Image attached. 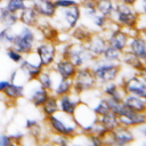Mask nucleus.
Segmentation results:
<instances>
[{
  "instance_id": "1",
  "label": "nucleus",
  "mask_w": 146,
  "mask_h": 146,
  "mask_svg": "<svg viewBox=\"0 0 146 146\" xmlns=\"http://www.w3.org/2000/svg\"><path fill=\"white\" fill-rule=\"evenodd\" d=\"M46 123L51 133L63 135L71 139L81 132L73 119V115H67L59 111L46 117Z\"/></svg>"
},
{
  "instance_id": "2",
  "label": "nucleus",
  "mask_w": 146,
  "mask_h": 146,
  "mask_svg": "<svg viewBox=\"0 0 146 146\" xmlns=\"http://www.w3.org/2000/svg\"><path fill=\"white\" fill-rule=\"evenodd\" d=\"M90 67L94 72L98 86H102L111 81H116L122 73L121 63H110L103 60L102 58L95 59L91 63Z\"/></svg>"
},
{
  "instance_id": "3",
  "label": "nucleus",
  "mask_w": 146,
  "mask_h": 146,
  "mask_svg": "<svg viewBox=\"0 0 146 146\" xmlns=\"http://www.w3.org/2000/svg\"><path fill=\"white\" fill-rule=\"evenodd\" d=\"M38 42L35 29L22 25L18 32H16L15 39L11 43V47L19 51L22 55L26 56L34 51L35 44Z\"/></svg>"
},
{
  "instance_id": "4",
  "label": "nucleus",
  "mask_w": 146,
  "mask_h": 146,
  "mask_svg": "<svg viewBox=\"0 0 146 146\" xmlns=\"http://www.w3.org/2000/svg\"><path fill=\"white\" fill-rule=\"evenodd\" d=\"M138 15L139 14L137 13L133 6H129L123 2H116L114 6V13L111 19L116 25H119L124 30L136 29Z\"/></svg>"
},
{
  "instance_id": "5",
  "label": "nucleus",
  "mask_w": 146,
  "mask_h": 146,
  "mask_svg": "<svg viewBox=\"0 0 146 146\" xmlns=\"http://www.w3.org/2000/svg\"><path fill=\"white\" fill-rule=\"evenodd\" d=\"M73 81V89L72 91L82 96L86 92L95 90L98 84L97 80L94 75V72L90 66H82L78 67V71L72 79Z\"/></svg>"
},
{
  "instance_id": "6",
  "label": "nucleus",
  "mask_w": 146,
  "mask_h": 146,
  "mask_svg": "<svg viewBox=\"0 0 146 146\" xmlns=\"http://www.w3.org/2000/svg\"><path fill=\"white\" fill-rule=\"evenodd\" d=\"M73 119L76 125L79 127L80 131L84 135H87L91 127L98 121V116L95 114L92 108L89 106V104L84 103L83 100L78 105L73 114Z\"/></svg>"
},
{
  "instance_id": "7",
  "label": "nucleus",
  "mask_w": 146,
  "mask_h": 146,
  "mask_svg": "<svg viewBox=\"0 0 146 146\" xmlns=\"http://www.w3.org/2000/svg\"><path fill=\"white\" fill-rule=\"evenodd\" d=\"M82 11H81V6L80 3L64 8V9H58L57 14L54 18H57V22L59 23V26L66 31L70 32L72 29H74L81 21Z\"/></svg>"
},
{
  "instance_id": "8",
  "label": "nucleus",
  "mask_w": 146,
  "mask_h": 146,
  "mask_svg": "<svg viewBox=\"0 0 146 146\" xmlns=\"http://www.w3.org/2000/svg\"><path fill=\"white\" fill-rule=\"evenodd\" d=\"M34 52L36 54L40 63L43 67H51L55 63V60L58 58L57 54V42L47 41V40H40L36 42Z\"/></svg>"
},
{
  "instance_id": "9",
  "label": "nucleus",
  "mask_w": 146,
  "mask_h": 146,
  "mask_svg": "<svg viewBox=\"0 0 146 146\" xmlns=\"http://www.w3.org/2000/svg\"><path fill=\"white\" fill-rule=\"evenodd\" d=\"M102 32L105 34L108 46H112L122 52L127 49L128 42H129V35L125 32V30L116 25L114 22H113V27H110V25L107 24L105 30Z\"/></svg>"
},
{
  "instance_id": "10",
  "label": "nucleus",
  "mask_w": 146,
  "mask_h": 146,
  "mask_svg": "<svg viewBox=\"0 0 146 146\" xmlns=\"http://www.w3.org/2000/svg\"><path fill=\"white\" fill-rule=\"evenodd\" d=\"M67 58L76 66V67H82V66H90L91 63L96 59L91 52L88 50L84 43L81 42H72L71 48L67 55Z\"/></svg>"
},
{
  "instance_id": "11",
  "label": "nucleus",
  "mask_w": 146,
  "mask_h": 146,
  "mask_svg": "<svg viewBox=\"0 0 146 146\" xmlns=\"http://www.w3.org/2000/svg\"><path fill=\"white\" fill-rule=\"evenodd\" d=\"M135 141V135L132 131V128L119 125L114 130L106 133V136L103 138L104 144L110 145H117V146H124L130 145Z\"/></svg>"
},
{
  "instance_id": "12",
  "label": "nucleus",
  "mask_w": 146,
  "mask_h": 146,
  "mask_svg": "<svg viewBox=\"0 0 146 146\" xmlns=\"http://www.w3.org/2000/svg\"><path fill=\"white\" fill-rule=\"evenodd\" d=\"M18 68L29 82L31 80H36V78L39 76V74L42 72V70L44 67L40 63L36 54L33 51V52L26 55V57H24V59L19 64Z\"/></svg>"
},
{
  "instance_id": "13",
  "label": "nucleus",
  "mask_w": 146,
  "mask_h": 146,
  "mask_svg": "<svg viewBox=\"0 0 146 146\" xmlns=\"http://www.w3.org/2000/svg\"><path fill=\"white\" fill-rule=\"evenodd\" d=\"M50 94L51 92L43 88L36 80H31L27 82V89H25V97L36 108H40L44 104Z\"/></svg>"
},
{
  "instance_id": "14",
  "label": "nucleus",
  "mask_w": 146,
  "mask_h": 146,
  "mask_svg": "<svg viewBox=\"0 0 146 146\" xmlns=\"http://www.w3.org/2000/svg\"><path fill=\"white\" fill-rule=\"evenodd\" d=\"M125 94L136 95L146 99V82L137 75V73L121 79L120 82Z\"/></svg>"
},
{
  "instance_id": "15",
  "label": "nucleus",
  "mask_w": 146,
  "mask_h": 146,
  "mask_svg": "<svg viewBox=\"0 0 146 146\" xmlns=\"http://www.w3.org/2000/svg\"><path fill=\"white\" fill-rule=\"evenodd\" d=\"M88 50L91 52V55L97 59L100 58L102 54L104 52L105 48L107 47V40L105 34L102 32H94L92 35L89 38V40L84 43Z\"/></svg>"
},
{
  "instance_id": "16",
  "label": "nucleus",
  "mask_w": 146,
  "mask_h": 146,
  "mask_svg": "<svg viewBox=\"0 0 146 146\" xmlns=\"http://www.w3.org/2000/svg\"><path fill=\"white\" fill-rule=\"evenodd\" d=\"M82 102L81 96L75 92H70L58 97V108L59 112H63L67 115H73L78 105Z\"/></svg>"
},
{
  "instance_id": "17",
  "label": "nucleus",
  "mask_w": 146,
  "mask_h": 146,
  "mask_svg": "<svg viewBox=\"0 0 146 146\" xmlns=\"http://www.w3.org/2000/svg\"><path fill=\"white\" fill-rule=\"evenodd\" d=\"M51 68L55 71V73L58 76L64 79H73L78 71V67L68 58H60V57H58L55 60Z\"/></svg>"
},
{
  "instance_id": "18",
  "label": "nucleus",
  "mask_w": 146,
  "mask_h": 146,
  "mask_svg": "<svg viewBox=\"0 0 146 146\" xmlns=\"http://www.w3.org/2000/svg\"><path fill=\"white\" fill-rule=\"evenodd\" d=\"M144 63H146V38L141 33H137L136 35L129 38L127 49Z\"/></svg>"
},
{
  "instance_id": "19",
  "label": "nucleus",
  "mask_w": 146,
  "mask_h": 146,
  "mask_svg": "<svg viewBox=\"0 0 146 146\" xmlns=\"http://www.w3.org/2000/svg\"><path fill=\"white\" fill-rule=\"evenodd\" d=\"M31 5L41 17V19H52L58 10L54 0H33Z\"/></svg>"
},
{
  "instance_id": "20",
  "label": "nucleus",
  "mask_w": 146,
  "mask_h": 146,
  "mask_svg": "<svg viewBox=\"0 0 146 146\" xmlns=\"http://www.w3.org/2000/svg\"><path fill=\"white\" fill-rule=\"evenodd\" d=\"M120 125L128 127V128H137L138 125L146 122V113H139L127 108V111L119 115Z\"/></svg>"
},
{
  "instance_id": "21",
  "label": "nucleus",
  "mask_w": 146,
  "mask_h": 146,
  "mask_svg": "<svg viewBox=\"0 0 146 146\" xmlns=\"http://www.w3.org/2000/svg\"><path fill=\"white\" fill-rule=\"evenodd\" d=\"M18 19L22 25H26L33 29H36L40 24L41 17L38 15L35 9L33 8L32 5H27L24 9H22L18 13Z\"/></svg>"
},
{
  "instance_id": "22",
  "label": "nucleus",
  "mask_w": 146,
  "mask_h": 146,
  "mask_svg": "<svg viewBox=\"0 0 146 146\" xmlns=\"http://www.w3.org/2000/svg\"><path fill=\"white\" fill-rule=\"evenodd\" d=\"M102 94L103 96L110 97L116 102H122L125 96V92L122 89L120 82L117 83L115 81H111V82L102 84Z\"/></svg>"
},
{
  "instance_id": "23",
  "label": "nucleus",
  "mask_w": 146,
  "mask_h": 146,
  "mask_svg": "<svg viewBox=\"0 0 146 146\" xmlns=\"http://www.w3.org/2000/svg\"><path fill=\"white\" fill-rule=\"evenodd\" d=\"M72 89H73V81H72V79H64V78L58 76L55 73L54 88L51 90V92L54 95L59 97V96H63V95L72 92Z\"/></svg>"
},
{
  "instance_id": "24",
  "label": "nucleus",
  "mask_w": 146,
  "mask_h": 146,
  "mask_svg": "<svg viewBox=\"0 0 146 146\" xmlns=\"http://www.w3.org/2000/svg\"><path fill=\"white\" fill-rule=\"evenodd\" d=\"M122 102L131 111L139 112V113H146V99L143 97L131 95V94H125Z\"/></svg>"
},
{
  "instance_id": "25",
  "label": "nucleus",
  "mask_w": 146,
  "mask_h": 146,
  "mask_svg": "<svg viewBox=\"0 0 146 146\" xmlns=\"http://www.w3.org/2000/svg\"><path fill=\"white\" fill-rule=\"evenodd\" d=\"M1 95H3V97L10 102H17L18 99L25 97V86L22 83L10 82Z\"/></svg>"
},
{
  "instance_id": "26",
  "label": "nucleus",
  "mask_w": 146,
  "mask_h": 146,
  "mask_svg": "<svg viewBox=\"0 0 146 146\" xmlns=\"http://www.w3.org/2000/svg\"><path fill=\"white\" fill-rule=\"evenodd\" d=\"M92 33H94V31L89 26L79 23L74 29H72L70 31V36L74 42L86 43L89 40V38L92 35Z\"/></svg>"
},
{
  "instance_id": "27",
  "label": "nucleus",
  "mask_w": 146,
  "mask_h": 146,
  "mask_svg": "<svg viewBox=\"0 0 146 146\" xmlns=\"http://www.w3.org/2000/svg\"><path fill=\"white\" fill-rule=\"evenodd\" d=\"M42 36V40H47V41H52V42H58L59 41V31L56 26L52 25H43L40 21L39 26L36 27Z\"/></svg>"
},
{
  "instance_id": "28",
  "label": "nucleus",
  "mask_w": 146,
  "mask_h": 146,
  "mask_svg": "<svg viewBox=\"0 0 146 146\" xmlns=\"http://www.w3.org/2000/svg\"><path fill=\"white\" fill-rule=\"evenodd\" d=\"M98 122L110 132L112 130H114L115 128H117L120 125V122H119V116L113 113V112H107L103 115H99L98 116Z\"/></svg>"
},
{
  "instance_id": "29",
  "label": "nucleus",
  "mask_w": 146,
  "mask_h": 146,
  "mask_svg": "<svg viewBox=\"0 0 146 146\" xmlns=\"http://www.w3.org/2000/svg\"><path fill=\"white\" fill-rule=\"evenodd\" d=\"M54 78H55V71L51 67H44L42 70V72L39 74V76L36 78V81L47 90H49L51 92L52 88H54Z\"/></svg>"
},
{
  "instance_id": "30",
  "label": "nucleus",
  "mask_w": 146,
  "mask_h": 146,
  "mask_svg": "<svg viewBox=\"0 0 146 146\" xmlns=\"http://www.w3.org/2000/svg\"><path fill=\"white\" fill-rule=\"evenodd\" d=\"M40 110H41V113L44 116V119L55 114V113H57L59 111V108H58V97L51 92L50 96L48 97V99L44 102V104L40 107Z\"/></svg>"
},
{
  "instance_id": "31",
  "label": "nucleus",
  "mask_w": 146,
  "mask_h": 146,
  "mask_svg": "<svg viewBox=\"0 0 146 146\" xmlns=\"http://www.w3.org/2000/svg\"><path fill=\"white\" fill-rule=\"evenodd\" d=\"M0 23L3 26H15L17 23H19L18 13H13L5 6L0 7Z\"/></svg>"
},
{
  "instance_id": "32",
  "label": "nucleus",
  "mask_w": 146,
  "mask_h": 146,
  "mask_svg": "<svg viewBox=\"0 0 146 146\" xmlns=\"http://www.w3.org/2000/svg\"><path fill=\"white\" fill-rule=\"evenodd\" d=\"M121 64H124L125 66L130 67L131 70H133L135 72H137L143 65L144 62L141 59H139L137 56H135L133 54H131L128 50H124L122 54V59H121Z\"/></svg>"
},
{
  "instance_id": "33",
  "label": "nucleus",
  "mask_w": 146,
  "mask_h": 146,
  "mask_svg": "<svg viewBox=\"0 0 146 146\" xmlns=\"http://www.w3.org/2000/svg\"><path fill=\"white\" fill-rule=\"evenodd\" d=\"M122 51L117 50L116 48L112 47V46H108L105 48L104 52L102 54L100 58L105 62H110V63H121V59H122Z\"/></svg>"
},
{
  "instance_id": "34",
  "label": "nucleus",
  "mask_w": 146,
  "mask_h": 146,
  "mask_svg": "<svg viewBox=\"0 0 146 146\" xmlns=\"http://www.w3.org/2000/svg\"><path fill=\"white\" fill-rule=\"evenodd\" d=\"M114 6L115 3L112 0H102V1H96V9L97 13L110 18L112 17L114 13Z\"/></svg>"
},
{
  "instance_id": "35",
  "label": "nucleus",
  "mask_w": 146,
  "mask_h": 146,
  "mask_svg": "<svg viewBox=\"0 0 146 146\" xmlns=\"http://www.w3.org/2000/svg\"><path fill=\"white\" fill-rule=\"evenodd\" d=\"M16 32L14 30V26H3L0 30V44L3 46H11L14 39H15Z\"/></svg>"
},
{
  "instance_id": "36",
  "label": "nucleus",
  "mask_w": 146,
  "mask_h": 146,
  "mask_svg": "<svg viewBox=\"0 0 146 146\" xmlns=\"http://www.w3.org/2000/svg\"><path fill=\"white\" fill-rule=\"evenodd\" d=\"M24 127L27 130V132L31 136H33L34 138L40 137L42 133V125H41L40 121H38L35 119H26Z\"/></svg>"
},
{
  "instance_id": "37",
  "label": "nucleus",
  "mask_w": 146,
  "mask_h": 146,
  "mask_svg": "<svg viewBox=\"0 0 146 146\" xmlns=\"http://www.w3.org/2000/svg\"><path fill=\"white\" fill-rule=\"evenodd\" d=\"M80 6H81V11H82V15L90 19L95 14H97V9H96V1H92V0H86V1H81L80 2Z\"/></svg>"
},
{
  "instance_id": "38",
  "label": "nucleus",
  "mask_w": 146,
  "mask_h": 146,
  "mask_svg": "<svg viewBox=\"0 0 146 146\" xmlns=\"http://www.w3.org/2000/svg\"><path fill=\"white\" fill-rule=\"evenodd\" d=\"M91 108H92V111L95 112V114L97 115V116H99V115H103V114H105V113H107V112H110V107H108V105H107V102H106V97L104 96V97H99L98 99H97V102L95 103V105H89Z\"/></svg>"
},
{
  "instance_id": "39",
  "label": "nucleus",
  "mask_w": 146,
  "mask_h": 146,
  "mask_svg": "<svg viewBox=\"0 0 146 146\" xmlns=\"http://www.w3.org/2000/svg\"><path fill=\"white\" fill-rule=\"evenodd\" d=\"M110 18H107V17H105V16H103V15H100V14H95L91 18H90V22H91V24L95 26V27H97L98 29V31H104L105 30V27L107 26V24L110 23Z\"/></svg>"
},
{
  "instance_id": "40",
  "label": "nucleus",
  "mask_w": 146,
  "mask_h": 146,
  "mask_svg": "<svg viewBox=\"0 0 146 146\" xmlns=\"http://www.w3.org/2000/svg\"><path fill=\"white\" fill-rule=\"evenodd\" d=\"M29 3L25 0H6L5 2V7L13 13H19Z\"/></svg>"
},
{
  "instance_id": "41",
  "label": "nucleus",
  "mask_w": 146,
  "mask_h": 146,
  "mask_svg": "<svg viewBox=\"0 0 146 146\" xmlns=\"http://www.w3.org/2000/svg\"><path fill=\"white\" fill-rule=\"evenodd\" d=\"M6 55H7V57L13 62V63H15V64H21L22 63V60L24 59V55H22L19 51H17L15 48H13L11 46H9V47H7V49H6Z\"/></svg>"
},
{
  "instance_id": "42",
  "label": "nucleus",
  "mask_w": 146,
  "mask_h": 146,
  "mask_svg": "<svg viewBox=\"0 0 146 146\" xmlns=\"http://www.w3.org/2000/svg\"><path fill=\"white\" fill-rule=\"evenodd\" d=\"M70 141H71V138L65 137V136H63V135L52 133V136H51V143H52V144H56V145L66 146V145L70 144Z\"/></svg>"
},
{
  "instance_id": "43",
  "label": "nucleus",
  "mask_w": 146,
  "mask_h": 146,
  "mask_svg": "<svg viewBox=\"0 0 146 146\" xmlns=\"http://www.w3.org/2000/svg\"><path fill=\"white\" fill-rule=\"evenodd\" d=\"M54 2H55V6L57 9H64V8L80 3L78 0H54Z\"/></svg>"
},
{
  "instance_id": "44",
  "label": "nucleus",
  "mask_w": 146,
  "mask_h": 146,
  "mask_svg": "<svg viewBox=\"0 0 146 146\" xmlns=\"http://www.w3.org/2000/svg\"><path fill=\"white\" fill-rule=\"evenodd\" d=\"M87 136V139L89 141V144L91 145H95V146H98V145H103V138L97 136V135H94V133H88L86 135Z\"/></svg>"
},
{
  "instance_id": "45",
  "label": "nucleus",
  "mask_w": 146,
  "mask_h": 146,
  "mask_svg": "<svg viewBox=\"0 0 146 146\" xmlns=\"http://www.w3.org/2000/svg\"><path fill=\"white\" fill-rule=\"evenodd\" d=\"M10 138L13 140V145L14 144H22L23 139L25 138V135L23 132H21V131H16V132L10 135Z\"/></svg>"
},
{
  "instance_id": "46",
  "label": "nucleus",
  "mask_w": 146,
  "mask_h": 146,
  "mask_svg": "<svg viewBox=\"0 0 146 146\" xmlns=\"http://www.w3.org/2000/svg\"><path fill=\"white\" fill-rule=\"evenodd\" d=\"M135 9L138 14H145L146 15V0H137L135 3Z\"/></svg>"
},
{
  "instance_id": "47",
  "label": "nucleus",
  "mask_w": 146,
  "mask_h": 146,
  "mask_svg": "<svg viewBox=\"0 0 146 146\" xmlns=\"http://www.w3.org/2000/svg\"><path fill=\"white\" fill-rule=\"evenodd\" d=\"M9 145H13L10 135L0 133V146H9Z\"/></svg>"
},
{
  "instance_id": "48",
  "label": "nucleus",
  "mask_w": 146,
  "mask_h": 146,
  "mask_svg": "<svg viewBox=\"0 0 146 146\" xmlns=\"http://www.w3.org/2000/svg\"><path fill=\"white\" fill-rule=\"evenodd\" d=\"M21 74V72H19V68H16V70H13L11 71V73L9 74V78H8V80L10 81V82H16L17 81V78H18V75Z\"/></svg>"
},
{
  "instance_id": "49",
  "label": "nucleus",
  "mask_w": 146,
  "mask_h": 146,
  "mask_svg": "<svg viewBox=\"0 0 146 146\" xmlns=\"http://www.w3.org/2000/svg\"><path fill=\"white\" fill-rule=\"evenodd\" d=\"M136 73H137V75H138L139 78H141V79L146 82V63H144V65H143Z\"/></svg>"
},
{
  "instance_id": "50",
  "label": "nucleus",
  "mask_w": 146,
  "mask_h": 146,
  "mask_svg": "<svg viewBox=\"0 0 146 146\" xmlns=\"http://www.w3.org/2000/svg\"><path fill=\"white\" fill-rule=\"evenodd\" d=\"M9 83H10L9 80H0V94H2L6 90V88L9 86Z\"/></svg>"
},
{
  "instance_id": "51",
  "label": "nucleus",
  "mask_w": 146,
  "mask_h": 146,
  "mask_svg": "<svg viewBox=\"0 0 146 146\" xmlns=\"http://www.w3.org/2000/svg\"><path fill=\"white\" fill-rule=\"evenodd\" d=\"M137 128H138L139 133H140L143 137H145V138H146V122H145V123H143V124H140V125H138Z\"/></svg>"
},
{
  "instance_id": "52",
  "label": "nucleus",
  "mask_w": 146,
  "mask_h": 146,
  "mask_svg": "<svg viewBox=\"0 0 146 146\" xmlns=\"http://www.w3.org/2000/svg\"><path fill=\"white\" fill-rule=\"evenodd\" d=\"M121 2L127 3V5H129V6H135V3L137 2V0H121Z\"/></svg>"
},
{
  "instance_id": "53",
  "label": "nucleus",
  "mask_w": 146,
  "mask_h": 146,
  "mask_svg": "<svg viewBox=\"0 0 146 146\" xmlns=\"http://www.w3.org/2000/svg\"><path fill=\"white\" fill-rule=\"evenodd\" d=\"M25 1H26V2H27V3H29V5H31V3H32V1H33V0H25Z\"/></svg>"
},
{
  "instance_id": "54",
  "label": "nucleus",
  "mask_w": 146,
  "mask_h": 146,
  "mask_svg": "<svg viewBox=\"0 0 146 146\" xmlns=\"http://www.w3.org/2000/svg\"><path fill=\"white\" fill-rule=\"evenodd\" d=\"M114 3H116V2H121V0H112Z\"/></svg>"
},
{
  "instance_id": "55",
  "label": "nucleus",
  "mask_w": 146,
  "mask_h": 146,
  "mask_svg": "<svg viewBox=\"0 0 146 146\" xmlns=\"http://www.w3.org/2000/svg\"><path fill=\"white\" fill-rule=\"evenodd\" d=\"M81 1H86V0H81ZM81 1H80V2H81ZM92 1H96V0H92Z\"/></svg>"
},
{
  "instance_id": "56",
  "label": "nucleus",
  "mask_w": 146,
  "mask_h": 146,
  "mask_svg": "<svg viewBox=\"0 0 146 146\" xmlns=\"http://www.w3.org/2000/svg\"><path fill=\"white\" fill-rule=\"evenodd\" d=\"M96 1H102V0H96Z\"/></svg>"
},
{
  "instance_id": "57",
  "label": "nucleus",
  "mask_w": 146,
  "mask_h": 146,
  "mask_svg": "<svg viewBox=\"0 0 146 146\" xmlns=\"http://www.w3.org/2000/svg\"><path fill=\"white\" fill-rule=\"evenodd\" d=\"M0 49H1V46H0Z\"/></svg>"
},
{
  "instance_id": "58",
  "label": "nucleus",
  "mask_w": 146,
  "mask_h": 146,
  "mask_svg": "<svg viewBox=\"0 0 146 146\" xmlns=\"http://www.w3.org/2000/svg\"><path fill=\"white\" fill-rule=\"evenodd\" d=\"M0 1H1V0H0ZM5 1H6V0H5Z\"/></svg>"
}]
</instances>
